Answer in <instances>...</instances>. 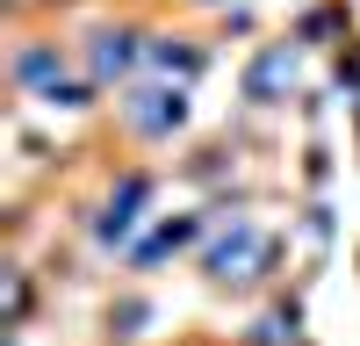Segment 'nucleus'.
Wrapping results in <instances>:
<instances>
[{
  "label": "nucleus",
  "mask_w": 360,
  "mask_h": 346,
  "mask_svg": "<svg viewBox=\"0 0 360 346\" xmlns=\"http://www.w3.org/2000/svg\"><path fill=\"white\" fill-rule=\"evenodd\" d=\"M288 65H295L288 51H266V58H259V72H252L245 86H252V94H281V79H288Z\"/></svg>",
  "instance_id": "6e6552de"
},
{
  "label": "nucleus",
  "mask_w": 360,
  "mask_h": 346,
  "mask_svg": "<svg viewBox=\"0 0 360 346\" xmlns=\"http://www.w3.org/2000/svg\"><path fill=\"white\" fill-rule=\"evenodd\" d=\"M180 123H188V101H180L173 86H152V94H137V101H130V130H137V137H152V144L173 137Z\"/></svg>",
  "instance_id": "7ed1b4c3"
},
{
  "label": "nucleus",
  "mask_w": 360,
  "mask_h": 346,
  "mask_svg": "<svg viewBox=\"0 0 360 346\" xmlns=\"http://www.w3.org/2000/svg\"><path fill=\"white\" fill-rule=\"evenodd\" d=\"M195 231H202L195 217H166V224H159L144 245H130V260H137V267H159V260H166V252H180V245L195 238Z\"/></svg>",
  "instance_id": "423d86ee"
},
{
  "label": "nucleus",
  "mask_w": 360,
  "mask_h": 346,
  "mask_svg": "<svg viewBox=\"0 0 360 346\" xmlns=\"http://www.w3.org/2000/svg\"><path fill=\"white\" fill-rule=\"evenodd\" d=\"M144 202H152V181H144V173H123V188H115V195L101 202V217H94V238H101V245H123Z\"/></svg>",
  "instance_id": "f03ea898"
},
{
  "label": "nucleus",
  "mask_w": 360,
  "mask_h": 346,
  "mask_svg": "<svg viewBox=\"0 0 360 346\" xmlns=\"http://www.w3.org/2000/svg\"><path fill=\"white\" fill-rule=\"evenodd\" d=\"M137 37L130 29H94V44H86V58H94V79H123L130 65H137Z\"/></svg>",
  "instance_id": "39448f33"
},
{
  "label": "nucleus",
  "mask_w": 360,
  "mask_h": 346,
  "mask_svg": "<svg viewBox=\"0 0 360 346\" xmlns=\"http://www.w3.org/2000/svg\"><path fill=\"white\" fill-rule=\"evenodd\" d=\"M15 79L29 86V94H58V101H72V108L86 101V86H79V79H65V65H58L51 51H22V65H15Z\"/></svg>",
  "instance_id": "20e7f679"
},
{
  "label": "nucleus",
  "mask_w": 360,
  "mask_h": 346,
  "mask_svg": "<svg viewBox=\"0 0 360 346\" xmlns=\"http://www.w3.org/2000/svg\"><path fill=\"white\" fill-rule=\"evenodd\" d=\"M274 252L281 245L266 238V231H224V238L202 252V267H209V281H231L238 288V281H259L266 267H274Z\"/></svg>",
  "instance_id": "f257e3e1"
},
{
  "label": "nucleus",
  "mask_w": 360,
  "mask_h": 346,
  "mask_svg": "<svg viewBox=\"0 0 360 346\" xmlns=\"http://www.w3.org/2000/svg\"><path fill=\"white\" fill-rule=\"evenodd\" d=\"M144 51H152L159 72H202V44H173V37H159V44H144Z\"/></svg>",
  "instance_id": "0eeeda50"
}]
</instances>
